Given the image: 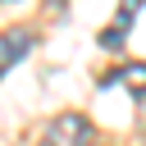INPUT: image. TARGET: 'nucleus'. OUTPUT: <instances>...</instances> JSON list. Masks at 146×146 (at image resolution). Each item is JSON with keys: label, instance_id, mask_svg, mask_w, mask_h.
I'll return each mask as SVG.
<instances>
[{"label": "nucleus", "instance_id": "1", "mask_svg": "<svg viewBox=\"0 0 146 146\" xmlns=\"http://www.w3.org/2000/svg\"><path fill=\"white\" fill-rule=\"evenodd\" d=\"M87 141H91L87 114H55L41 132V146H87Z\"/></svg>", "mask_w": 146, "mask_h": 146}, {"label": "nucleus", "instance_id": "2", "mask_svg": "<svg viewBox=\"0 0 146 146\" xmlns=\"http://www.w3.org/2000/svg\"><path fill=\"white\" fill-rule=\"evenodd\" d=\"M27 50H32V27H9V32L0 36V78H5Z\"/></svg>", "mask_w": 146, "mask_h": 146}, {"label": "nucleus", "instance_id": "3", "mask_svg": "<svg viewBox=\"0 0 146 146\" xmlns=\"http://www.w3.org/2000/svg\"><path fill=\"white\" fill-rule=\"evenodd\" d=\"M137 9H141V0H123V9H119V18L100 32V46H123V36H128V27H132V18H137Z\"/></svg>", "mask_w": 146, "mask_h": 146}, {"label": "nucleus", "instance_id": "4", "mask_svg": "<svg viewBox=\"0 0 146 146\" xmlns=\"http://www.w3.org/2000/svg\"><path fill=\"white\" fill-rule=\"evenodd\" d=\"M105 82H119V87H128L132 96H146V64H123V68L110 73Z\"/></svg>", "mask_w": 146, "mask_h": 146}]
</instances>
